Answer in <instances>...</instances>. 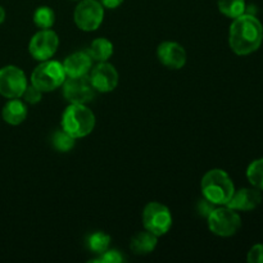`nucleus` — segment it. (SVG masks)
<instances>
[{
	"label": "nucleus",
	"instance_id": "nucleus-1",
	"mask_svg": "<svg viewBox=\"0 0 263 263\" xmlns=\"http://www.w3.org/2000/svg\"><path fill=\"white\" fill-rule=\"evenodd\" d=\"M263 41L261 21L251 13H244L235 18L229 31V44L238 55H249L258 50Z\"/></svg>",
	"mask_w": 263,
	"mask_h": 263
},
{
	"label": "nucleus",
	"instance_id": "nucleus-2",
	"mask_svg": "<svg viewBox=\"0 0 263 263\" xmlns=\"http://www.w3.org/2000/svg\"><path fill=\"white\" fill-rule=\"evenodd\" d=\"M203 198L216 205H226L235 192V186L228 172L220 168H213L203 176L202 184Z\"/></svg>",
	"mask_w": 263,
	"mask_h": 263
},
{
	"label": "nucleus",
	"instance_id": "nucleus-3",
	"mask_svg": "<svg viewBox=\"0 0 263 263\" xmlns=\"http://www.w3.org/2000/svg\"><path fill=\"white\" fill-rule=\"evenodd\" d=\"M95 127V116L85 104H69L62 115V128L74 139L91 134Z\"/></svg>",
	"mask_w": 263,
	"mask_h": 263
},
{
	"label": "nucleus",
	"instance_id": "nucleus-4",
	"mask_svg": "<svg viewBox=\"0 0 263 263\" xmlns=\"http://www.w3.org/2000/svg\"><path fill=\"white\" fill-rule=\"evenodd\" d=\"M67 79L63 63L58 61H44L33 69L31 74V85L37 87L40 91H54L64 84Z\"/></svg>",
	"mask_w": 263,
	"mask_h": 263
},
{
	"label": "nucleus",
	"instance_id": "nucleus-5",
	"mask_svg": "<svg viewBox=\"0 0 263 263\" xmlns=\"http://www.w3.org/2000/svg\"><path fill=\"white\" fill-rule=\"evenodd\" d=\"M211 233L221 238L235 235L241 228V218L239 213L228 205L216 207L207 217Z\"/></svg>",
	"mask_w": 263,
	"mask_h": 263
},
{
	"label": "nucleus",
	"instance_id": "nucleus-6",
	"mask_svg": "<svg viewBox=\"0 0 263 263\" xmlns=\"http://www.w3.org/2000/svg\"><path fill=\"white\" fill-rule=\"evenodd\" d=\"M73 20L80 30H98L104 20V7L98 0H81L74 9Z\"/></svg>",
	"mask_w": 263,
	"mask_h": 263
},
{
	"label": "nucleus",
	"instance_id": "nucleus-7",
	"mask_svg": "<svg viewBox=\"0 0 263 263\" xmlns=\"http://www.w3.org/2000/svg\"><path fill=\"white\" fill-rule=\"evenodd\" d=\"M143 223L145 230L157 236H162L171 229L172 215L168 208L162 203L151 202L143 211Z\"/></svg>",
	"mask_w": 263,
	"mask_h": 263
},
{
	"label": "nucleus",
	"instance_id": "nucleus-8",
	"mask_svg": "<svg viewBox=\"0 0 263 263\" xmlns=\"http://www.w3.org/2000/svg\"><path fill=\"white\" fill-rule=\"evenodd\" d=\"M59 46V37L51 28L40 30L32 36L28 44V51L31 57L39 62L49 61L53 58Z\"/></svg>",
	"mask_w": 263,
	"mask_h": 263
},
{
	"label": "nucleus",
	"instance_id": "nucleus-9",
	"mask_svg": "<svg viewBox=\"0 0 263 263\" xmlns=\"http://www.w3.org/2000/svg\"><path fill=\"white\" fill-rule=\"evenodd\" d=\"M26 87L27 77L20 67L5 66L0 68V95L8 99L21 98Z\"/></svg>",
	"mask_w": 263,
	"mask_h": 263
},
{
	"label": "nucleus",
	"instance_id": "nucleus-10",
	"mask_svg": "<svg viewBox=\"0 0 263 263\" xmlns=\"http://www.w3.org/2000/svg\"><path fill=\"white\" fill-rule=\"evenodd\" d=\"M63 97L72 104H86L95 97V89L89 76L67 77L63 84Z\"/></svg>",
	"mask_w": 263,
	"mask_h": 263
},
{
	"label": "nucleus",
	"instance_id": "nucleus-11",
	"mask_svg": "<svg viewBox=\"0 0 263 263\" xmlns=\"http://www.w3.org/2000/svg\"><path fill=\"white\" fill-rule=\"evenodd\" d=\"M90 82L95 91L110 92L118 85V72L108 62H99L90 72Z\"/></svg>",
	"mask_w": 263,
	"mask_h": 263
},
{
	"label": "nucleus",
	"instance_id": "nucleus-12",
	"mask_svg": "<svg viewBox=\"0 0 263 263\" xmlns=\"http://www.w3.org/2000/svg\"><path fill=\"white\" fill-rule=\"evenodd\" d=\"M157 57L164 67L170 69H180L186 64V51L184 46L175 41H164L157 49Z\"/></svg>",
	"mask_w": 263,
	"mask_h": 263
},
{
	"label": "nucleus",
	"instance_id": "nucleus-13",
	"mask_svg": "<svg viewBox=\"0 0 263 263\" xmlns=\"http://www.w3.org/2000/svg\"><path fill=\"white\" fill-rule=\"evenodd\" d=\"M261 190H258L257 187H243V189L234 192L233 197L226 205L235 211L248 212V211L256 210L261 204Z\"/></svg>",
	"mask_w": 263,
	"mask_h": 263
},
{
	"label": "nucleus",
	"instance_id": "nucleus-14",
	"mask_svg": "<svg viewBox=\"0 0 263 263\" xmlns=\"http://www.w3.org/2000/svg\"><path fill=\"white\" fill-rule=\"evenodd\" d=\"M63 67L67 77L86 76L92 67V58L87 51H76L64 59Z\"/></svg>",
	"mask_w": 263,
	"mask_h": 263
},
{
	"label": "nucleus",
	"instance_id": "nucleus-15",
	"mask_svg": "<svg viewBox=\"0 0 263 263\" xmlns=\"http://www.w3.org/2000/svg\"><path fill=\"white\" fill-rule=\"evenodd\" d=\"M3 120L13 126L21 125L27 117V105L20 98H14L5 103L2 110Z\"/></svg>",
	"mask_w": 263,
	"mask_h": 263
},
{
	"label": "nucleus",
	"instance_id": "nucleus-16",
	"mask_svg": "<svg viewBox=\"0 0 263 263\" xmlns=\"http://www.w3.org/2000/svg\"><path fill=\"white\" fill-rule=\"evenodd\" d=\"M158 236L151 231H140L131 238L130 248L135 254H149L156 249Z\"/></svg>",
	"mask_w": 263,
	"mask_h": 263
},
{
	"label": "nucleus",
	"instance_id": "nucleus-17",
	"mask_svg": "<svg viewBox=\"0 0 263 263\" xmlns=\"http://www.w3.org/2000/svg\"><path fill=\"white\" fill-rule=\"evenodd\" d=\"M92 61L95 62H107L113 54V44L105 37H98L90 45V49L87 50Z\"/></svg>",
	"mask_w": 263,
	"mask_h": 263
},
{
	"label": "nucleus",
	"instance_id": "nucleus-18",
	"mask_svg": "<svg viewBox=\"0 0 263 263\" xmlns=\"http://www.w3.org/2000/svg\"><path fill=\"white\" fill-rule=\"evenodd\" d=\"M218 9L226 17L235 20L247 10L246 0H218Z\"/></svg>",
	"mask_w": 263,
	"mask_h": 263
},
{
	"label": "nucleus",
	"instance_id": "nucleus-19",
	"mask_svg": "<svg viewBox=\"0 0 263 263\" xmlns=\"http://www.w3.org/2000/svg\"><path fill=\"white\" fill-rule=\"evenodd\" d=\"M54 22H55V13L51 8L39 7L33 13V23L37 26L40 30H48V28L53 27Z\"/></svg>",
	"mask_w": 263,
	"mask_h": 263
},
{
	"label": "nucleus",
	"instance_id": "nucleus-20",
	"mask_svg": "<svg viewBox=\"0 0 263 263\" xmlns=\"http://www.w3.org/2000/svg\"><path fill=\"white\" fill-rule=\"evenodd\" d=\"M110 246V236L107 235L103 231H97L92 233L87 238V248L95 254H102L103 252L107 251Z\"/></svg>",
	"mask_w": 263,
	"mask_h": 263
},
{
	"label": "nucleus",
	"instance_id": "nucleus-21",
	"mask_svg": "<svg viewBox=\"0 0 263 263\" xmlns=\"http://www.w3.org/2000/svg\"><path fill=\"white\" fill-rule=\"evenodd\" d=\"M74 143H76V139L72 135H69L68 133H66L63 128L55 131L53 138H51V144H53L54 149L61 152V153H67V152L72 151L74 146Z\"/></svg>",
	"mask_w": 263,
	"mask_h": 263
},
{
	"label": "nucleus",
	"instance_id": "nucleus-22",
	"mask_svg": "<svg viewBox=\"0 0 263 263\" xmlns=\"http://www.w3.org/2000/svg\"><path fill=\"white\" fill-rule=\"evenodd\" d=\"M247 179L252 186L263 192V158L252 162L247 168Z\"/></svg>",
	"mask_w": 263,
	"mask_h": 263
},
{
	"label": "nucleus",
	"instance_id": "nucleus-23",
	"mask_svg": "<svg viewBox=\"0 0 263 263\" xmlns=\"http://www.w3.org/2000/svg\"><path fill=\"white\" fill-rule=\"evenodd\" d=\"M125 261V257L122 256V253L116 249H109L103 252L102 254H99L97 259H92L91 262H103V263H121Z\"/></svg>",
	"mask_w": 263,
	"mask_h": 263
},
{
	"label": "nucleus",
	"instance_id": "nucleus-24",
	"mask_svg": "<svg viewBox=\"0 0 263 263\" xmlns=\"http://www.w3.org/2000/svg\"><path fill=\"white\" fill-rule=\"evenodd\" d=\"M23 100H25V103H28V104H36V103H39L41 100V98H43V91H40V90L37 89V87H35L33 85H30L25 89V91H23L22 97Z\"/></svg>",
	"mask_w": 263,
	"mask_h": 263
},
{
	"label": "nucleus",
	"instance_id": "nucleus-25",
	"mask_svg": "<svg viewBox=\"0 0 263 263\" xmlns=\"http://www.w3.org/2000/svg\"><path fill=\"white\" fill-rule=\"evenodd\" d=\"M249 263H263V244H256L251 248L247 256Z\"/></svg>",
	"mask_w": 263,
	"mask_h": 263
},
{
	"label": "nucleus",
	"instance_id": "nucleus-26",
	"mask_svg": "<svg viewBox=\"0 0 263 263\" xmlns=\"http://www.w3.org/2000/svg\"><path fill=\"white\" fill-rule=\"evenodd\" d=\"M216 207H217V205L213 204L212 202H210V200L205 199V198H203V199H200L199 203H198L197 211L202 217L207 218Z\"/></svg>",
	"mask_w": 263,
	"mask_h": 263
},
{
	"label": "nucleus",
	"instance_id": "nucleus-27",
	"mask_svg": "<svg viewBox=\"0 0 263 263\" xmlns=\"http://www.w3.org/2000/svg\"><path fill=\"white\" fill-rule=\"evenodd\" d=\"M99 2L104 8H108V9H116V8L120 7L125 0H99Z\"/></svg>",
	"mask_w": 263,
	"mask_h": 263
},
{
	"label": "nucleus",
	"instance_id": "nucleus-28",
	"mask_svg": "<svg viewBox=\"0 0 263 263\" xmlns=\"http://www.w3.org/2000/svg\"><path fill=\"white\" fill-rule=\"evenodd\" d=\"M4 20H5V10H4V8L0 5V25L4 22Z\"/></svg>",
	"mask_w": 263,
	"mask_h": 263
},
{
	"label": "nucleus",
	"instance_id": "nucleus-29",
	"mask_svg": "<svg viewBox=\"0 0 263 263\" xmlns=\"http://www.w3.org/2000/svg\"><path fill=\"white\" fill-rule=\"evenodd\" d=\"M73 2H81V0H73Z\"/></svg>",
	"mask_w": 263,
	"mask_h": 263
}]
</instances>
